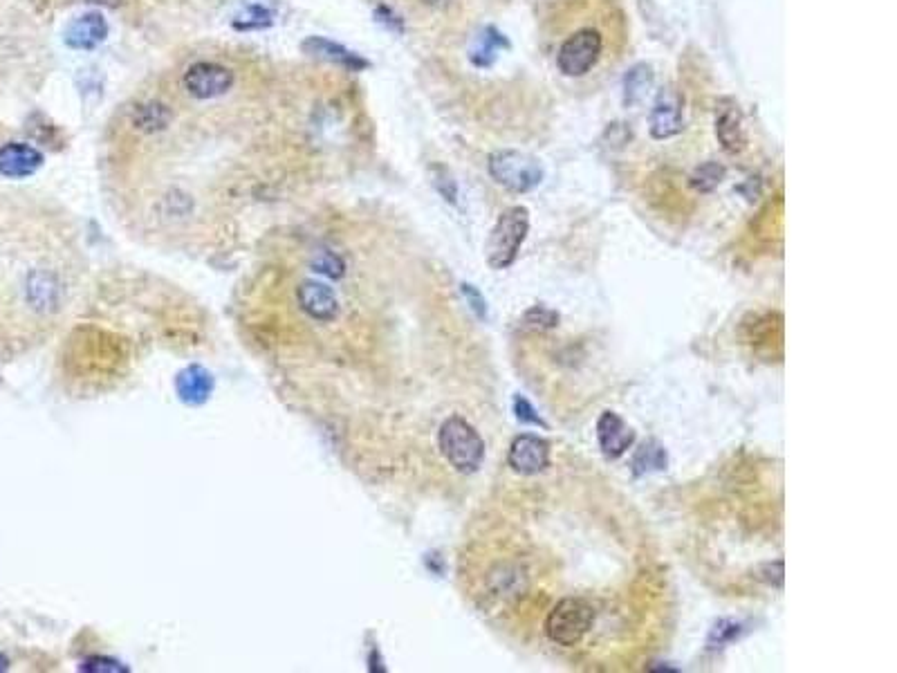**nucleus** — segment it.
<instances>
[{
    "instance_id": "nucleus-1",
    "label": "nucleus",
    "mask_w": 897,
    "mask_h": 673,
    "mask_svg": "<svg viewBox=\"0 0 897 673\" xmlns=\"http://www.w3.org/2000/svg\"><path fill=\"white\" fill-rule=\"evenodd\" d=\"M438 445L447 463L460 474H474L485 460V440L471 422L451 416L438 431Z\"/></svg>"
},
{
    "instance_id": "nucleus-2",
    "label": "nucleus",
    "mask_w": 897,
    "mask_h": 673,
    "mask_svg": "<svg viewBox=\"0 0 897 673\" xmlns=\"http://www.w3.org/2000/svg\"><path fill=\"white\" fill-rule=\"evenodd\" d=\"M527 234H530V211L525 207L505 209L498 216L485 247L489 267L492 270H507V267H512Z\"/></svg>"
},
{
    "instance_id": "nucleus-3",
    "label": "nucleus",
    "mask_w": 897,
    "mask_h": 673,
    "mask_svg": "<svg viewBox=\"0 0 897 673\" xmlns=\"http://www.w3.org/2000/svg\"><path fill=\"white\" fill-rule=\"evenodd\" d=\"M595 608L581 597H566L545 617V635L559 647H577L593 629Z\"/></svg>"
},
{
    "instance_id": "nucleus-4",
    "label": "nucleus",
    "mask_w": 897,
    "mask_h": 673,
    "mask_svg": "<svg viewBox=\"0 0 897 673\" xmlns=\"http://www.w3.org/2000/svg\"><path fill=\"white\" fill-rule=\"evenodd\" d=\"M489 173L514 193H527L543 182L541 162L521 151H496L489 155Z\"/></svg>"
},
{
    "instance_id": "nucleus-5",
    "label": "nucleus",
    "mask_w": 897,
    "mask_h": 673,
    "mask_svg": "<svg viewBox=\"0 0 897 673\" xmlns=\"http://www.w3.org/2000/svg\"><path fill=\"white\" fill-rule=\"evenodd\" d=\"M604 50L601 34L595 30H579L561 45L559 50V70L566 77H584L595 66Z\"/></svg>"
},
{
    "instance_id": "nucleus-6",
    "label": "nucleus",
    "mask_w": 897,
    "mask_h": 673,
    "mask_svg": "<svg viewBox=\"0 0 897 673\" xmlns=\"http://www.w3.org/2000/svg\"><path fill=\"white\" fill-rule=\"evenodd\" d=\"M184 86L198 99H214L225 95L234 86V72L220 63L200 61L193 63L184 75Z\"/></svg>"
},
{
    "instance_id": "nucleus-7",
    "label": "nucleus",
    "mask_w": 897,
    "mask_h": 673,
    "mask_svg": "<svg viewBox=\"0 0 897 673\" xmlns=\"http://www.w3.org/2000/svg\"><path fill=\"white\" fill-rule=\"evenodd\" d=\"M507 463L521 476L541 474L550 467V445L534 433H521L512 440Z\"/></svg>"
},
{
    "instance_id": "nucleus-8",
    "label": "nucleus",
    "mask_w": 897,
    "mask_h": 673,
    "mask_svg": "<svg viewBox=\"0 0 897 673\" xmlns=\"http://www.w3.org/2000/svg\"><path fill=\"white\" fill-rule=\"evenodd\" d=\"M682 106L684 101L678 88L667 86L658 92V99H655L651 113V135L655 140H669V137L682 131Z\"/></svg>"
},
{
    "instance_id": "nucleus-9",
    "label": "nucleus",
    "mask_w": 897,
    "mask_h": 673,
    "mask_svg": "<svg viewBox=\"0 0 897 673\" xmlns=\"http://www.w3.org/2000/svg\"><path fill=\"white\" fill-rule=\"evenodd\" d=\"M716 137L727 153H743L747 149V131L741 108L736 101L723 99L716 110Z\"/></svg>"
},
{
    "instance_id": "nucleus-10",
    "label": "nucleus",
    "mask_w": 897,
    "mask_h": 673,
    "mask_svg": "<svg viewBox=\"0 0 897 673\" xmlns=\"http://www.w3.org/2000/svg\"><path fill=\"white\" fill-rule=\"evenodd\" d=\"M299 308L308 315L312 321L319 324H328L335 321L339 315V299L326 283L319 281H303L297 290Z\"/></svg>"
},
{
    "instance_id": "nucleus-11",
    "label": "nucleus",
    "mask_w": 897,
    "mask_h": 673,
    "mask_svg": "<svg viewBox=\"0 0 897 673\" xmlns=\"http://www.w3.org/2000/svg\"><path fill=\"white\" fill-rule=\"evenodd\" d=\"M599 449L606 458H622L635 442V431L617 416L615 411H604L597 420Z\"/></svg>"
},
{
    "instance_id": "nucleus-12",
    "label": "nucleus",
    "mask_w": 897,
    "mask_h": 673,
    "mask_svg": "<svg viewBox=\"0 0 897 673\" xmlns=\"http://www.w3.org/2000/svg\"><path fill=\"white\" fill-rule=\"evenodd\" d=\"M43 167V155L34 146L23 142L5 144L0 149V175L5 178H27Z\"/></svg>"
},
{
    "instance_id": "nucleus-13",
    "label": "nucleus",
    "mask_w": 897,
    "mask_h": 673,
    "mask_svg": "<svg viewBox=\"0 0 897 673\" xmlns=\"http://www.w3.org/2000/svg\"><path fill=\"white\" fill-rule=\"evenodd\" d=\"M108 36L106 18L90 12L75 18L66 30V43L72 50H95L99 43H104Z\"/></svg>"
},
{
    "instance_id": "nucleus-14",
    "label": "nucleus",
    "mask_w": 897,
    "mask_h": 673,
    "mask_svg": "<svg viewBox=\"0 0 897 673\" xmlns=\"http://www.w3.org/2000/svg\"><path fill=\"white\" fill-rule=\"evenodd\" d=\"M303 52L310 54L314 59H323L330 63H337L341 68L348 70H364L368 68V61L359 57V54L350 52L344 45H339L330 39H323V36H310V39L303 41Z\"/></svg>"
},
{
    "instance_id": "nucleus-15",
    "label": "nucleus",
    "mask_w": 897,
    "mask_h": 673,
    "mask_svg": "<svg viewBox=\"0 0 897 673\" xmlns=\"http://www.w3.org/2000/svg\"><path fill=\"white\" fill-rule=\"evenodd\" d=\"M669 465L667 449L658 440H646L633 456V474L644 476L651 472H664Z\"/></svg>"
},
{
    "instance_id": "nucleus-16",
    "label": "nucleus",
    "mask_w": 897,
    "mask_h": 673,
    "mask_svg": "<svg viewBox=\"0 0 897 673\" xmlns=\"http://www.w3.org/2000/svg\"><path fill=\"white\" fill-rule=\"evenodd\" d=\"M171 122V110L164 104H144L137 108L135 113V128H140L144 133H155L169 126Z\"/></svg>"
},
{
    "instance_id": "nucleus-17",
    "label": "nucleus",
    "mask_w": 897,
    "mask_h": 673,
    "mask_svg": "<svg viewBox=\"0 0 897 673\" xmlns=\"http://www.w3.org/2000/svg\"><path fill=\"white\" fill-rule=\"evenodd\" d=\"M653 86V72L649 66H635L624 79V99L626 104H637L642 101L646 92Z\"/></svg>"
},
{
    "instance_id": "nucleus-18",
    "label": "nucleus",
    "mask_w": 897,
    "mask_h": 673,
    "mask_svg": "<svg viewBox=\"0 0 897 673\" xmlns=\"http://www.w3.org/2000/svg\"><path fill=\"white\" fill-rule=\"evenodd\" d=\"M209 386H211V380H209L207 371H202V368H198V366L189 368V371L180 377V393L184 400H191V402L205 400L209 393Z\"/></svg>"
},
{
    "instance_id": "nucleus-19",
    "label": "nucleus",
    "mask_w": 897,
    "mask_h": 673,
    "mask_svg": "<svg viewBox=\"0 0 897 673\" xmlns=\"http://www.w3.org/2000/svg\"><path fill=\"white\" fill-rule=\"evenodd\" d=\"M725 180V167L718 162H705L691 173V187L700 193H711Z\"/></svg>"
},
{
    "instance_id": "nucleus-20",
    "label": "nucleus",
    "mask_w": 897,
    "mask_h": 673,
    "mask_svg": "<svg viewBox=\"0 0 897 673\" xmlns=\"http://www.w3.org/2000/svg\"><path fill=\"white\" fill-rule=\"evenodd\" d=\"M559 319L561 317L557 310L545 308V306H532L523 315L521 324H523V328H530V330H552L559 326Z\"/></svg>"
},
{
    "instance_id": "nucleus-21",
    "label": "nucleus",
    "mask_w": 897,
    "mask_h": 673,
    "mask_svg": "<svg viewBox=\"0 0 897 673\" xmlns=\"http://www.w3.org/2000/svg\"><path fill=\"white\" fill-rule=\"evenodd\" d=\"M503 43L505 41L501 39V34H496V30L489 27V30L480 36L478 48L474 50V54H471V61H474L476 66H489V63H492L496 57V50L501 48Z\"/></svg>"
},
{
    "instance_id": "nucleus-22",
    "label": "nucleus",
    "mask_w": 897,
    "mask_h": 673,
    "mask_svg": "<svg viewBox=\"0 0 897 673\" xmlns=\"http://www.w3.org/2000/svg\"><path fill=\"white\" fill-rule=\"evenodd\" d=\"M270 25H272V12L261 5L245 7V14L238 16L234 21L236 30H245V32L263 30V27H270Z\"/></svg>"
},
{
    "instance_id": "nucleus-23",
    "label": "nucleus",
    "mask_w": 897,
    "mask_h": 673,
    "mask_svg": "<svg viewBox=\"0 0 897 673\" xmlns=\"http://www.w3.org/2000/svg\"><path fill=\"white\" fill-rule=\"evenodd\" d=\"M743 626L734 620H720L709 633V649H723L725 644L734 642L741 635Z\"/></svg>"
},
{
    "instance_id": "nucleus-24",
    "label": "nucleus",
    "mask_w": 897,
    "mask_h": 673,
    "mask_svg": "<svg viewBox=\"0 0 897 673\" xmlns=\"http://www.w3.org/2000/svg\"><path fill=\"white\" fill-rule=\"evenodd\" d=\"M514 413H516V420H519L521 424H534V427L548 429V422H545L539 413H536V409L523 398V395H516L514 398Z\"/></svg>"
},
{
    "instance_id": "nucleus-25",
    "label": "nucleus",
    "mask_w": 897,
    "mask_h": 673,
    "mask_svg": "<svg viewBox=\"0 0 897 673\" xmlns=\"http://www.w3.org/2000/svg\"><path fill=\"white\" fill-rule=\"evenodd\" d=\"M758 579H763L765 584L781 588L783 586V561H774V564H765L758 568Z\"/></svg>"
},
{
    "instance_id": "nucleus-26",
    "label": "nucleus",
    "mask_w": 897,
    "mask_h": 673,
    "mask_svg": "<svg viewBox=\"0 0 897 673\" xmlns=\"http://www.w3.org/2000/svg\"><path fill=\"white\" fill-rule=\"evenodd\" d=\"M462 294H465L467 301L471 303V310H474L480 319H485L487 317V301L483 294H480L474 285H467V283L462 285Z\"/></svg>"
},
{
    "instance_id": "nucleus-27",
    "label": "nucleus",
    "mask_w": 897,
    "mask_h": 673,
    "mask_svg": "<svg viewBox=\"0 0 897 673\" xmlns=\"http://www.w3.org/2000/svg\"><path fill=\"white\" fill-rule=\"evenodd\" d=\"M377 14H379V16H386V18H379V21L386 23L388 27H393V30H397V32H402V23H400V21H393V18H397V16H393L391 9L379 7V9H377Z\"/></svg>"
},
{
    "instance_id": "nucleus-28",
    "label": "nucleus",
    "mask_w": 897,
    "mask_h": 673,
    "mask_svg": "<svg viewBox=\"0 0 897 673\" xmlns=\"http://www.w3.org/2000/svg\"><path fill=\"white\" fill-rule=\"evenodd\" d=\"M88 3L104 5V7H119V5H122V0H88Z\"/></svg>"
},
{
    "instance_id": "nucleus-29",
    "label": "nucleus",
    "mask_w": 897,
    "mask_h": 673,
    "mask_svg": "<svg viewBox=\"0 0 897 673\" xmlns=\"http://www.w3.org/2000/svg\"><path fill=\"white\" fill-rule=\"evenodd\" d=\"M422 3H427V5H431V7H438V5H445L447 0H422Z\"/></svg>"
}]
</instances>
